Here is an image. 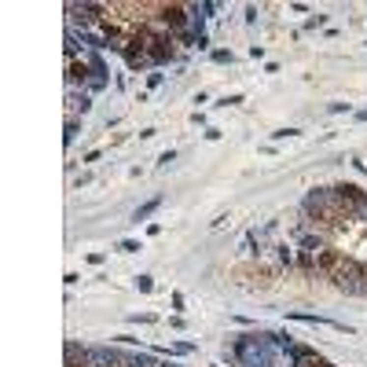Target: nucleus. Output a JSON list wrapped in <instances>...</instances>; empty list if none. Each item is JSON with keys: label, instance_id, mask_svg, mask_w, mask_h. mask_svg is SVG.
<instances>
[{"label": "nucleus", "instance_id": "obj_1", "mask_svg": "<svg viewBox=\"0 0 367 367\" xmlns=\"http://www.w3.org/2000/svg\"><path fill=\"white\" fill-rule=\"evenodd\" d=\"M154 209H158V198H154V202H147V206H143V209H140V213H136V221H143V217H151Z\"/></svg>", "mask_w": 367, "mask_h": 367}]
</instances>
